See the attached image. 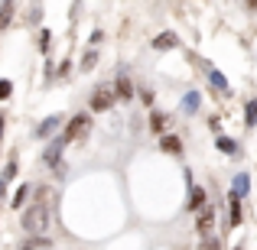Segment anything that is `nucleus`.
Listing matches in <instances>:
<instances>
[{"label":"nucleus","instance_id":"nucleus-26","mask_svg":"<svg viewBox=\"0 0 257 250\" xmlns=\"http://www.w3.org/2000/svg\"><path fill=\"white\" fill-rule=\"evenodd\" d=\"M205 250H221V244H218L215 237H208V240H205Z\"/></svg>","mask_w":257,"mask_h":250},{"label":"nucleus","instance_id":"nucleus-25","mask_svg":"<svg viewBox=\"0 0 257 250\" xmlns=\"http://www.w3.org/2000/svg\"><path fill=\"white\" fill-rule=\"evenodd\" d=\"M69 69H72V62L65 59V62H59V72H56V75H69Z\"/></svg>","mask_w":257,"mask_h":250},{"label":"nucleus","instance_id":"nucleus-27","mask_svg":"<svg viewBox=\"0 0 257 250\" xmlns=\"http://www.w3.org/2000/svg\"><path fill=\"white\" fill-rule=\"evenodd\" d=\"M101 39H104V33H101V30H94V33H91V46H98Z\"/></svg>","mask_w":257,"mask_h":250},{"label":"nucleus","instance_id":"nucleus-21","mask_svg":"<svg viewBox=\"0 0 257 250\" xmlns=\"http://www.w3.org/2000/svg\"><path fill=\"white\" fill-rule=\"evenodd\" d=\"M94 65H98V49H88L82 56V72H91Z\"/></svg>","mask_w":257,"mask_h":250},{"label":"nucleus","instance_id":"nucleus-8","mask_svg":"<svg viewBox=\"0 0 257 250\" xmlns=\"http://www.w3.org/2000/svg\"><path fill=\"white\" fill-rule=\"evenodd\" d=\"M205 72H208V82H212V88L218 94H225V98H231V85H228V78L221 75L218 69H212V65H205Z\"/></svg>","mask_w":257,"mask_h":250},{"label":"nucleus","instance_id":"nucleus-22","mask_svg":"<svg viewBox=\"0 0 257 250\" xmlns=\"http://www.w3.org/2000/svg\"><path fill=\"white\" fill-rule=\"evenodd\" d=\"M49 46H52V33L43 30V33H39V52L46 56V52H49Z\"/></svg>","mask_w":257,"mask_h":250},{"label":"nucleus","instance_id":"nucleus-29","mask_svg":"<svg viewBox=\"0 0 257 250\" xmlns=\"http://www.w3.org/2000/svg\"><path fill=\"white\" fill-rule=\"evenodd\" d=\"M4 124H7V117L0 114V140H4Z\"/></svg>","mask_w":257,"mask_h":250},{"label":"nucleus","instance_id":"nucleus-12","mask_svg":"<svg viewBox=\"0 0 257 250\" xmlns=\"http://www.w3.org/2000/svg\"><path fill=\"white\" fill-rule=\"evenodd\" d=\"M241 224V198L238 195H228V227Z\"/></svg>","mask_w":257,"mask_h":250},{"label":"nucleus","instance_id":"nucleus-13","mask_svg":"<svg viewBox=\"0 0 257 250\" xmlns=\"http://www.w3.org/2000/svg\"><path fill=\"white\" fill-rule=\"evenodd\" d=\"M247 188H251V175L238 172V175H234V182H231V195H238V198H241V195H247Z\"/></svg>","mask_w":257,"mask_h":250},{"label":"nucleus","instance_id":"nucleus-18","mask_svg":"<svg viewBox=\"0 0 257 250\" xmlns=\"http://www.w3.org/2000/svg\"><path fill=\"white\" fill-rule=\"evenodd\" d=\"M13 13H17V7H13V4H4V7H0V30H7V26L13 23Z\"/></svg>","mask_w":257,"mask_h":250},{"label":"nucleus","instance_id":"nucleus-15","mask_svg":"<svg viewBox=\"0 0 257 250\" xmlns=\"http://www.w3.org/2000/svg\"><path fill=\"white\" fill-rule=\"evenodd\" d=\"M199 101H202L199 91H189L186 98H182V111H186V114H195V111H199Z\"/></svg>","mask_w":257,"mask_h":250},{"label":"nucleus","instance_id":"nucleus-14","mask_svg":"<svg viewBox=\"0 0 257 250\" xmlns=\"http://www.w3.org/2000/svg\"><path fill=\"white\" fill-rule=\"evenodd\" d=\"M215 146H218L221 153H228V156H238V140H231V137H221V133H218Z\"/></svg>","mask_w":257,"mask_h":250},{"label":"nucleus","instance_id":"nucleus-11","mask_svg":"<svg viewBox=\"0 0 257 250\" xmlns=\"http://www.w3.org/2000/svg\"><path fill=\"white\" fill-rule=\"evenodd\" d=\"M43 163H46V166H52V169L62 166V140H56V143H52L49 150L43 153Z\"/></svg>","mask_w":257,"mask_h":250},{"label":"nucleus","instance_id":"nucleus-10","mask_svg":"<svg viewBox=\"0 0 257 250\" xmlns=\"http://www.w3.org/2000/svg\"><path fill=\"white\" fill-rule=\"evenodd\" d=\"M160 150L170 153V156H179L182 153V140L176 137V133H163V137H160Z\"/></svg>","mask_w":257,"mask_h":250},{"label":"nucleus","instance_id":"nucleus-6","mask_svg":"<svg viewBox=\"0 0 257 250\" xmlns=\"http://www.w3.org/2000/svg\"><path fill=\"white\" fill-rule=\"evenodd\" d=\"M202 208H208V192L202 185H192V188H189V205H186V211L199 214Z\"/></svg>","mask_w":257,"mask_h":250},{"label":"nucleus","instance_id":"nucleus-9","mask_svg":"<svg viewBox=\"0 0 257 250\" xmlns=\"http://www.w3.org/2000/svg\"><path fill=\"white\" fill-rule=\"evenodd\" d=\"M59 124H62V117H59V114H52V117H46L43 124H39L36 130H33V137H36V140H46V137H52Z\"/></svg>","mask_w":257,"mask_h":250},{"label":"nucleus","instance_id":"nucleus-20","mask_svg":"<svg viewBox=\"0 0 257 250\" xmlns=\"http://www.w3.org/2000/svg\"><path fill=\"white\" fill-rule=\"evenodd\" d=\"M26 195H30V185H20L17 192H13V198H10V208H17V211H20V205L26 201Z\"/></svg>","mask_w":257,"mask_h":250},{"label":"nucleus","instance_id":"nucleus-5","mask_svg":"<svg viewBox=\"0 0 257 250\" xmlns=\"http://www.w3.org/2000/svg\"><path fill=\"white\" fill-rule=\"evenodd\" d=\"M182 46V39H179V33H173V30H166V33H160V36H153V43H150V49H157V52H170V49H179Z\"/></svg>","mask_w":257,"mask_h":250},{"label":"nucleus","instance_id":"nucleus-28","mask_svg":"<svg viewBox=\"0 0 257 250\" xmlns=\"http://www.w3.org/2000/svg\"><path fill=\"white\" fill-rule=\"evenodd\" d=\"M4 195H7V182L0 179V201H4Z\"/></svg>","mask_w":257,"mask_h":250},{"label":"nucleus","instance_id":"nucleus-17","mask_svg":"<svg viewBox=\"0 0 257 250\" xmlns=\"http://www.w3.org/2000/svg\"><path fill=\"white\" fill-rule=\"evenodd\" d=\"M244 124L247 127H257V98H251L244 104Z\"/></svg>","mask_w":257,"mask_h":250},{"label":"nucleus","instance_id":"nucleus-19","mask_svg":"<svg viewBox=\"0 0 257 250\" xmlns=\"http://www.w3.org/2000/svg\"><path fill=\"white\" fill-rule=\"evenodd\" d=\"M49 247H52L49 237H30V240L23 244V250H49Z\"/></svg>","mask_w":257,"mask_h":250},{"label":"nucleus","instance_id":"nucleus-3","mask_svg":"<svg viewBox=\"0 0 257 250\" xmlns=\"http://www.w3.org/2000/svg\"><path fill=\"white\" fill-rule=\"evenodd\" d=\"M88 130H91V117H88V114H75V117L69 120V127H65V133H62L59 140H62V143H72V140H82Z\"/></svg>","mask_w":257,"mask_h":250},{"label":"nucleus","instance_id":"nucleus-24","mask_svg":"<svg viewBox=\"0 0 257 250\" xmlns=\"http://www.w3.org/2000/svg\"><path fill=\"white\" fill-rule=\"evenodd\" d=\"M140 101H144V104H147V107H150V104H153V101H157V94H153V91H150V88H144V91H140Z\"/></svg>","mask_w":257,"mask_h":250},{"label":"nucleus","instance_id":"nucleus-23","mask_svg":"<svg viewBox=\"0 0 257 250\" xmlns=\"http://www.w3.org/2000/svg\"><path fill=\"white\" fill-rule=\"evenodd\" d=\"M13 94V82H7V78H0V101H7Z\"/></svg>","mask_w":257,"mask_h":250},{"label":"nucleus","instance_id":"nucleus-7","mask_svg":"<svg viewBox=\"0 0 257 250\" xmlns=\"http://www.w3.org/2000/svg\"><path fill=\"white\" fill-rule=\"evenodd\" d=\"M114 98L117 101H131L134 98V85H131V75H124V72H120L117 78H114Z\"/></svg>","mask_w":257,"mask_h":250},{"label":"nucleus","instance_id":"nucleus-2","mask_svg":"<svg viewBox=\"0 0 257 250\" xmlns=\"http://www.w3.org/2000/svg\"><path fill=\"white\" fill-rule=\"evenodd\" d=\"M114 88L111 85H98L91 91V101H88V107H91V111H98V114H104V111H111L114 107Z\"/></svg>","mask_w":257,"mask_h":250},{"label":"nucleus","instance_id":"nucleus-16","mask_svg":"<svg viewBox=\"0 0 257 250\" xmlns=\"http://www.w3.org/2000/svg\"><path fill=\"white\" fill-rule=\"evenodd\" d=\"M163 130H166V114L153 111L150 114V133H160V137H163Z\"/></svg>","mask_w":257,"mask_h":250},{"label":"nucleus","instance_id":"nucleus-1","mask_svg":"<svg viewBox=\"0 0 257 250\" xmlns=\"http://www.w3.org/2000/svg\"><path fill=\"white\" fill-rule=\"evenodd\" d=\"M49 224H52V208L46 205V198L23 211V231L30 234V237H43V234L49 231Z\"/></svg>","mask_w":257,"mask_h":250},{"label":"nucleus","instance_id":"nucleus-4","mask_svg":"<svg viewBox=\"0 0 257 250\" xmlns=\"http://www.w3.org/2000/svg\"><path fill=\"white\" fill-rule=\"evenodd\" d=\"M212 227H215V208L208 205V208H202V211L195 214V231H199L202 240H208L212 237Z\"/></svg>","mask_w":257,"mask_h":250}]
</instances>
